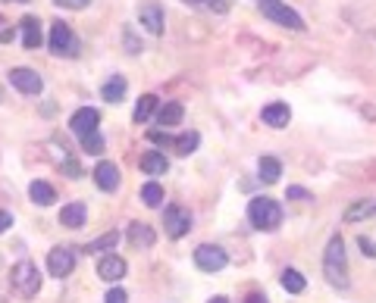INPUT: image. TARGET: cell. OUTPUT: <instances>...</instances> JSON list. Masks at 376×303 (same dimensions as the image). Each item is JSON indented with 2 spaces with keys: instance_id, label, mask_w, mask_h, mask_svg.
I'll list each match as a JSON object with an SVG mask.
<instances>
[{
  "instance_id": "6da1fadb",
  "label": "cell",
  "mask_w": 376,
  "mask_h": 303,
  "mask_svg": "<svg viewBox=\"0 0 376 303\" xmlns=\"http://www.w3.org/2000/svg\"><path fill=\"white\" fill-rule=\"evenodd\" d=\"M323 275H326V282L333 284V288H339V291L348 288V256H345V244L339 235L326 244V253H323Z\"/></svg>"
},
{
  "instance_id": "7a4b0ae2",
  "label": "cell",
  "mask_w": 376,
  "mask_h": 303,
  "mask_svg": "<svg viewBox=\"0 0 376 303\" xmlns=\"http://www.w3.org/2000/svg\"><path fill=\"white\" fill-rule=\"evenodd\" d=\"M248 219H251L254 229L273 231L282 225V207L276 200H270V197H254V200L248 203Z\"/></svg>"
},
{
  "instance_id": "3957f363",
  "label": "cell",
  "mask_w": 376,
  "mask_h": 303,
  "mask_svg": "<svg viewBox=\"0 0 376 303\" xmlns=\"http://www.w3.org/2000/svg\"><path fill=\"white\" fill-rule=\"evenodd\" d=\"M257 7H260V13L267 16V19H273L276 25L292 28V32H304V19H301L292 7H286L282 0H260Z\"/></svg>"
},
{
  "instance_id": "277c9868",
  "label": "cell",
  "mask_w": 376,
  "mask_h": 303,
  "mask_svg": "<svg viewBox=\"0 0 376 303\" xmlns=\"http://www.w3.org/2000/svg\"><path fill=\"white\" fill-rule=\"evenodd\" d=\"M13 291L19 297H34L38 291H41V275H38V269H34V263H28V260H22V263L13 266Z\"/></svg>"
},
{
  "instance_id": "5b68a950",
  "label": "cell",
  "mask_w": 376,
  "mask_h": 303,
  "mask_svg": "<svg viewBox=\"0 0 376 303\" xmlns=\"http://www.w3.org/2000/svg\"><path fill=\"white\" fill-rule=\"evenodd\" d=\"M50 54L57 56H75L79 54V38L66 22H54L50 25Z\"/></svg>"
},
{
  "instance_id": "8992f818",
  "label": "cell",
  "mask_w": 376,
  "mask_h": 303,
  "mask_svg": "<svg viewBox=\"0 0 376 303\" xmlns=\"http://www.w3.org/2000/svg\"><path fill=\"white\" fill-rule=\"evenodd\" d=\"M226 263H229V256H226V250L217 247V244H201V247L195 250V266H198L201 272H219V269H226Z\"/></svg>"
},
{
  "instance_id": "52a82bcc",
  "label": "cell",
  "mask_w": 376,
  "mask_h": 303,
  "mask_svg": "<svg viewBox=\"0 0 376 303\" xmlns=\"http://www.w3.org/2000/svg\"><path fill=\"white\" fill-rule=\"evenodd\" d=\"M188 229H192V216H188V209L176 207V203L164 209V231L172 238V241H179L182 235H188Z\"/></svg>"
},
{
  "instance_id": "ba28073f",
  "label": "cell",
  "mask_w": 376,
  "mask_h": 303,
  "mask_svg": "<svg viewBox=\"0 0 376 303\" xmlns=\"http://www.w3.org/2000/svg\"><path fill=\"white\" fill-rule=\"evenodd\" d=\"M97 125H101V113H97L95 107H82V109H75L72 119H69V128H72V135L82 141V138L95 135Z\"/></svg>"
},
{
  "instance_id": "9c48e42d",
  "label": "cell",
  "mask_w": 376,
  "mask_h": 303,
  "mask_svg": "<svg viewBox=\"0 0 376 303\" xmlns=\"http://www.w3.org/2000/svg\"><path fill=\"white\" fill-rule=\"evenodd\" d=\"M10 85H13L16 91H22V94H41L44 91L41 75L34 72V69H26V66L10 69Z\"/></svg>"
},
{
  "instance_id": "30bf717a",
  "label": "cell",
  "mask_w": 376,
  "mask_h": 303,
  "mask_svg": "<svg viewBox=\"0 0 376 303\" xmlns=\"http://www.w3.org/2000/svg\"><path fill=\"white\" fill-rule=\"evenodd\" d=\"M75 269V253L69 247H54L48 253V272L54 278H66Z\"/></svg>"
},
{
  "instance_id": "8fae6325",
  "label": "cell",
  "mask_w": 376,
  "mask_h": 303,
  "mask_svg": "<svg viewBox=\"0 0 376 303\" xmlns=\"http://www.w3.org/2000/svg\"><path fill=\"white\" fill-rule=\"evenodd\" d=\"M138 19H141V25L148 28L150 34L164 32V7H160L157 0H144L141 10H138Z\"/></svg>"
},
{
  "instance_id": "7c38bea8",
  "label": "cell",
  "mask_w": 376,
  "mask_h": 303,
  "mask_svg": "<svg viewBox=\"0 0 376 303\" xmlns=\"http://www.w3.org/2000/svg\"><path fill=\"white\" fill-rule=\"evenodd\" d=\"M126 269H129V266H126V260L123 256H117V253H110V256H103L101 263H97V275L103 278V282H119V278H126Z\"/></svg>"
},
{
  "instance_id": "4fadbf2b",
  "label": "cell",
  "mask_w": 376,
  "mask_h": 303,
  "mask_svg": "<svg viewBox=\"0 0 376 303\" xmlns=\"http://www.w3.org/2000/svg\"><path fill=\"white\" fill-rule=\"evenodd\" d=\"M95 182H97V188L101 191H117L119 188V166L117 163H110V160L97 163L95 166Z\"/></svg>"
},
{
  "instance_id": "5bb4252c",
  "label": "cell",
  "mask_w": 376,
  "mask_h": 303,
  "mask_svg": "<svg viewBox=\"0 0 376 303\" xmlns=\"http://www.w3.org/2000/svg\"><path fill=\"white\" fill-rule=\"evenodd\" d=\"M260 119L267 122L270 128H286L288 125V119H292V109H288V103H267L264 107V113H260Z\"/></svg>"
},
{
  "instance_id": "9a60e30c",
  "label": "cell",
  "mask_w": 376,
  "mask_h": 303,
  "mask_svg": "<svg viewBox=\"0 0 376 303\" xmlns=\"http://www.w3.org/2000/svg\"><path fill=\"white\" fill-rule=\"evenodd\" d=\"M85 216H88L85 203L82 200H72V203H66V207L60 209V225H66V229H82Z\"/></svg>"
},
{
  "instance_id": "2e32d148",
  "label": "cell",
  "mask_w": 376,
  "mask_h": 303,
  "mask_svg": "<svg viewBox=\"0 0 376 303\" xmlns=\"http://www.w3.org/2000/svg\"><path fill=\"white\" fill-rule=\"evenodd\" d=\"M154 241H157V235H154L150 225H144V222H132L129 225V244L132 247L148 250V247H154Z\"/></svg>"
},
{
  "instance_id": "e0dca14e",
  "label": "cell",
  "mask_w": 376,
  "mask_h": 303,
  "mask_svg": "<svg viewBox=\"0 0 376 303\" xmlns=\"http://www.w3.org/2000/svg\"><path fill=\"white\" fill-rule=\"evenodd\" d=\"M19 28H22V44H26L28 50L41 48V22L34 19V16H26V19L19 22Z\"/></svg>"
},
{
  "instance_id": "ac0fdd59",
  "label": "cell",
  "mask_w": 376,
  "mask_h": 303,
  "mask_svg": "<svg viewBox=\"0 0 376 303\" xmlns=\"http://www.w3.org/2000/svg\"><path fill=\"white\" fill-rule=\"evenodd\" d=\"M166 169H170V160H166L160 150H148L141 156V172L144 176H164Z\"/></svg>"
},
{
  "instance_id": "d6986e66",
  "label": "cell",
  "mask_w": 376,
  "mask_h": 303,
  "mask_svg": "<svg viewBox=\"0 0 376 303\" xmlns=\"http://www.w3.org/2000/svg\"><path fill=\"white\" fill-rule=\"evenodd\" d=\"M182 116H185L182 103H179V101H170V103H164V107L157 109V125L172 128V125H179V122H182Z\"/></svg>"
},
{
  "instance_id": "ffe728a7",
  "label": "cell",
  "mask_w": 376,
  "mask_h": 303,
  "mask_svg": "<svg viewBox=\"0 0 376 303\" xmlns=\"http://www.w3.org/2000/svg\"><path fill=\"white\" fill-rule=\"evenodd\" d=\"M126 88H129V85H126L123 75H113V79H110L107 85L101 88V97H103L107 103H119V101L126 97Z\"/></svg>"
},
{
  "instance_id": "44dd1931",
  "label": "cell",
  "mask_w": 376,
  "mask_h": 303,
  "mask_svg": "<svg viewBox=\"0 0 376 303\" xmlns=\"http://www.w3.org/2000/svg\"><path fill=\"white\" fill-rule=\"evenodd\" d=\"M28 197H32L38 207H50V203L57 200V191L50 188L48 182H32V188H28Z\"/></svg>"
},
{
  "instance_id": "7402d4cb",
  "label": "cell",
  "mask_w": 376,
  "mask_h": 303,
  "mask_svg": "<svg viewBox=\"0 0 376 303\" xmlns=\"http://www.w3.org/2000/svg\"><path fill=\"white\" fill-rule=\"evenodd\" d=\"M370 216H376V200H357L355 207H348L345 222H361V219H370Z\"/></svg>"
},
{
  "instance_id": "603a6c76",
  "label": "cell",
  "mask_w": 376,
  "mask_h": 303,
  "mask_svg": "<svg viewBox=\"0 0 376 303\" xmlns=\"http://www.w3.org/2000/svg\"><path fill=\"white\" fill-rule=\"evenodd\" d=\"M257 169H260V182H267V185L279 182V176H282V163L273 160V156H264Z\"/></svg>"
},
{
  "instance_id": "cb8c5ba5",
  "label": "cell",
  "mask_w": 376,
  "mask_h": 303,
  "mask_svg": "<svg viewBox=\"0 0 376 303\" xmlns=\"http://www.w3.org/2000/svg\"><path fill=\"white\" fill-rule=\"evenodd\" d=\"M154 109H157V97H154V94H144V97H138V103H135V113H132V119H135V122H148Z\"/></svg>"
},
{
  "instance_id": "d4e9b609",
  "label": "cell",
  "mask_w": 376,
  "mask_h": 303,
  "mask_svg": "<svg viewBox=\"0 0 376 303\" xmlns=\"http://www.w3.org/2000/svg\"><path fill=\"white\" fill-rule=\"evenodd\" d=\"M279 282H282V288H286L288 294H301V291L308 288V282H304V275H301L298 269H286Z\"/></svg>"
},
{
  "instance_id": "484cf974",
  "label": "cell",
  "mask_w": 376,
  "mask_h": 303,
  "mask_svg": "<svg viewBox=\"0 0 376 303\" xmlns=\"http://www.w3.org/2000/svg\"><path fill=\"white\" fill-rule=\"evenodd\" d=\"M198 144H201V135H198V132H188V135H179L176 141H172V147H176V154L188 156V154L198 150Z\"/></svg>"
},
{
  "instance_id": "4316f807",
  "label": "cell",
  "mask_w": 376,
  "mask_h": 303,
  "mask_svg": "<svg viewBox=\"0 0 376 303\" xmlns=\"http://www.w3.org/2000/svg\"><path fill=\"white\" fill-rule=\"evenodd\" d=\"M117 241H119V231H107V235H101V238H95V241L88 244V253H103V250H113L117 247Z\"/></svg>"
},
{
  "instance_id": "83f0119b",
  "label": "cell",
  "mask_w": 376,
  "mask_h": 303,
  "mask_svg": "<svg viewBox=\"0 0 376 303\" xmlns=\"http://www.w3.org/2000/svg\"><path fill=\"white\" fill-rule=\"evenodd\" d=\"M141 200H144V207H160L164 203V188L157 182H148L141 188Z\"/></svg>"
},
{
  "instance_id": "f1b7e54d",
  "label": "cell",
  "mask_w": 376,
  "mask_h": 303,
  "mask_svg": "<svg viewBox=\"0 0 376 303\" xmlns=\"http://www.w3.org/2000/svg\"><path fill=\"white\" fill-rule=\"evenodd\" d=\"M185 3H195V7H204L210 13H229V0H185Z\"/></svg>"
},
{
  "instance_id": "f546056e",
  "label": "cell",
  "mask_w": 376,
  "mask_h": 303,
  "mask_svg": "<svg viewBox=\"0 0 376 303\" xmlns=\"http://www.w3.org/2000/svg\"><path fill=\"white\" fill-rule=\"evenodd\" d=\"M82 147H85V154H91V156H97V154H103V138H101V132H95V135H88V138H82Z\"/></svg>"
},
{
  "instance_id": "4dcf8cb0",
  "label": "cell",
  "mask_w": 376,
  "mask_h": 303,
  "mask_svg": "<svg viewBox=\"0 0 376 303\" xmlns=\"http://www.w3.org/2000/svg\"><path fill=\"white\" fill-rule=\"evenodd\" d=\"M126 300H129V294H126L123 288H113L107 297H103V303H126Z\"/></svg>"
},
{
  "instance_id": "1f68e13d",
  "label": "cell",
  "mask_w": 376,
  "mask_h": 303,
  "mask_svg": "<svg viewBox=\"0 0 376 303\" xmlns=\"http://www.w3.org/2000/svg\"><path fill=\"white\" fill-rule=\"evenodd\" d=\"M57 7H66V10H85L91 0H54Z\"/></svg>"
},
{
  "instance_id": "d6a6232c",
  "label": "cell",
  "mask_w": 376,
  "mask_h": 303,
  "mask_svg": "<svg viewBox=\"0 0 376 303\" xmlns=\"http://www.w3.org/2000/svg\"><path fill=\"white\" fill-rule=\"evenodd\" d=\"M357 247H361V253L364 256H376V247H373V241H370V238H357Z\"/></svg>"
},
{
  "instance_id": "836d02e7",
  "label": "cell",
  "mask_w": 376,
  "mask_h": 303,
  "mask_svg": "<svg viewBox=\"0 0 376 303\" xmlns=\"http://www.w3.org/2000/svg\"><path fill=\"white\" fill-rule=\"evenodd\" d=\"M126 48H129V54H141V41H135L129 28H126Z\"/></svg>"
},
{
  "instance_id": "e575fe53",
  "label": "cell",
  "mask_w": 376,
  "mask_h": 303,
  "mask_svg": "<svg viewBox=\"0 0 376 303\" xmlns=\"http://www.w3.org/2000/svg\"><path fill=\"white\" fill-rule=\"evenodd\" d=\"M288 197H292V200H314L310 191H304V188H288Z\"/></svg>"
},
{
  "instance_id": "d590c367",
  "label": "cell",
  "mask_w": 376,
  "mask_h": 303,
  "mask_svg": "<svg viewBox=\"0 0 376 303\" xmlns=\"http://www.w3.org/2000/svg\"><path fill=\"white\" fill-rule=\"evenodd\" d=\"M10 225H13V216H10L7 209H0V235H3V231H7Z\"/></svg>"
},
{
  "instance_id": "8d00e7d4",
  "label": "cell",
  "mask_w": 376,
  "mask_h": 303,
  "mask_svg": "<svg viewBox=\"0 0 376 303\" xmlns=\"http://www.w3.org/2000/svg\"><path fill=\"white\" fill-rule=\"evenodd\" d=\"M245 303H267V297H264V294H251Z\"/></svg>"
},
{
  "instance_id": "74e56055",
  "label": "cell",
  "mask_w": 376,
  "mask_h": 303,
  "mask_svg": "<svg viewBox=\"0 0 376 303\" xmlns=\"http://www.w3.org/2000/svg\"><path fill=\"white\" fill-rule=\"evenodd\" d=\"M210 303H229V300H226V297H213Z\"/></svg>"
}]
</instances>
